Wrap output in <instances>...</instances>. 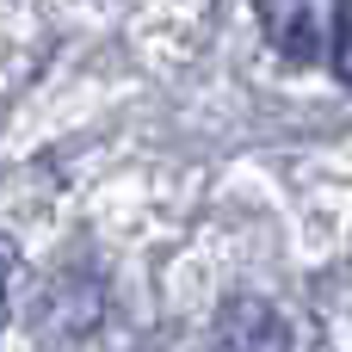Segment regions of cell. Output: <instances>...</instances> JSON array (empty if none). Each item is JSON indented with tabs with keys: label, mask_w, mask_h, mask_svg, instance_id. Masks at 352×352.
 <instances>
[{
	"label": "cell",
	"mask_w": 352,
	"mask_h": 352,
	"mask_svg": "<svg viewBox=\"0 0 352 352\" xmlns=\"http://www.w3.org/2000/svg\"><path fill=\"white\" fill-rule=\"evenodd\" d=\"M254 12H260L266 43L285 62H322L346 19V0H254Z\"/></svg>",
	"instance_id": "6da1fadb"
},
{
	"label": "cell",
	"mask_w": 352,
	"mask_h": 352,
	"mask_svg": "<svg viewBox=\"0 0 352 352\" xmlns=\"http://www.w3.org/2000/svg\"><path fill=\"white\" fill-rule=\"evenodd\" d=\"M217 340L223 352H291V322L266 297H229L217 309Z\"/></svg>",
	"instance_id": "7a4b0ae2"
},
{
	"label": "cell",
	"mask_w": 352,
	"mask_h": 352,
	"mask_svg": "<svg viewBox=\"0 0 352 352\" xmlns=\"http://www.w3.org/2000/svg\"><path fill=\"white\" fill-rule=\"evenodd\" d=\"M334 74H340V87H352V19H340V31H334Z\"/></svg>",
	"instance_id": "3957f363"
},
{
	"label": "cell",
	"mask_w": 352,
	"mask_h": 352,
	"mask_svg": "<svg viewBox=\"0 0 352 352\" xmlns=\"http://www.w3.org/2000/svg\"><path fill=\"white\" fill-rule=\"evenodd\" d=\"M6 285H12V254L0 248V328H6Z\"/></svg>",
	"instance_id": "277c9868"
}]
</instances>
